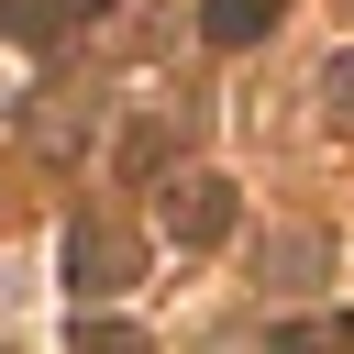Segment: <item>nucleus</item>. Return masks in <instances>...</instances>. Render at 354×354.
Returning <instances> with one entry per match:
<instances>
[{"mask_svg": "<svg viewBox=\"0 0 354 354\" xmlns=\"http://www.w3.org/2000/svg\"><path fill=\"white\" fill-rule=\"evenodd\" d=\"M133 277H144V232H133L122 210H88V221L66 232V288H77V310H88V299H122Z\"/></svg>", "mask_w": 354, "mask_h": 354, "instance_id": "nucleus-1", "label": "nucleus"}, {"mask_svg": "<svg viewBox=\"0 0 354 354\" xmlns=\"http://www.w3.org/2000/svg\"><path fill=\"white\" fill-rule=\"evenodd\" d=\"M232 210H243L232 177H177V188H166V232H177L188 254H210V243L232 232Z\"/></svg>", "mask_w": 354, "mask_h": 354, "instance_id": "nucleus-2", "label": "nucleus"}, {"mask_svg": "<svg viewBox=\"0 0 354 354\" xmlns=\"http://www.w3.org/2000/svg\"><path fill=\"white\" fill-rule=\"evenodd\" d=\"M266 354H354V310H332V321H288V332H266Z\"/></svg>", "mask_w": 354, "mask_h": 354, "instance_id": "nucleus-3", "label": "nucleus"}, {"mask_svg": "<svg viewBox=\"0 0 354 354\" xmlns=\"http://www.w3.org/2000/svg\"><path fill=\"white\" fill-rule=\"evenodd\" d=\"M266 22H277V0H210V11H199V33H210V44H254Z\"/></svg>", "mask_w": 354, "mask_h": 354, "instance_id": "nucleus-4", "label": "nucleus"}, {"mask_svg": "<svg viewBox=\"0 0 354 354\" xmlns=\"http://www.w3.org/2000/svg\"><path fill=\"white\" fill-rule=\"evenodd\" d=\"M66 354H155V343H144L133 321H88V310H77V332H66Z\"/></svg>", "mask_w": 354, "mask_h": 354, "instance_id": "nucleus-5", "label": "nucleus"}, {"mask_svg": "<svg viewBox=\"0 0 354 354\" xmlns=\"http://www.w3.org/2000/svg\"><path fill=\"white\" fill-rule=\"evenodd\" d=\"M166 144H177L166 122H133V133H122V177H155V166H166Z\"/></svg>", "mask_w": 354, "mask_h": 354, "instance_id": "nucleus-6", "label": "nucleus"}, {"mask_svg": "<svg viewBox=\"0 0 354 354\" xmlns=\"http://www.w3.org/2000/svg\"><path fill=\"white\" fill-rule=\"evenodd\" d=\"M266 277H277V288H310V277H321V232H288V243H277V266H266Z\"/></svg>", "mask_w": 354, "mask_h": 354, "instance_id": "nucleus-7", "label": "nucleus"}, {"mask_svg": "<svg viewBox=\"0 0 354 354\" xmlns=\"http://www.w3.org/2000/svg\"><path fill=\"white\" fill-rule=\"evenodd\" d=\"M11 33H22V44H55V33H66V0H11Z\"/></svg>", "mask_w": 354, "mask_h": 354, "instance_id": "nucleus-8", "label": "nucleus"}, {"mask_svg": "<svg viewBox=\"0 0 354 354\" xmlns=\"http://www.w3.org/2000/svg\"><path fill=\"white\" fill-rule=\"evenodd\" d=\"M321 111L354 133V55H332V66H321Z\"/></svg>", "mask_w": 354, "mask_h": 354, "instance_id": "nucleus-9", "label": "nucleus"}, {"mask_svg": "<svg viewBox=\"0 0 354 354\" xmlns=\"http://www.w3.org/2000/svg\"><path fill=\"white\" fill-rule=\"evenodd\" d=\"M0 33H11V0H0Z\"/></svg>", "mask_w": 354, "mask_h": 354, "instance_id": "nucleus-10", "label": "nucleus"}, {"mask_svg": "<svg viewBox=\"0 0 354 354\" xmlns=\"http://www.w3.org/2000/svg\"><path fill=\"white\" fill-rule=\"evenodd\" d=\"M88 11H100V0H88Z\"/></svg>", "mask_w": 354, "mask_h": 354, "instance_id": "nucleus-11", "label": "nucleus"}]
</instances>
